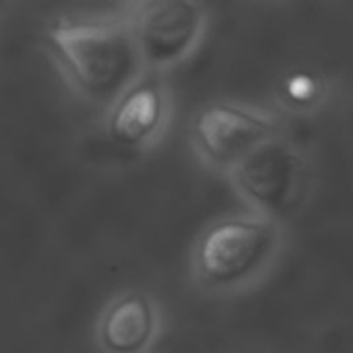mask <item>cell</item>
Segmentation results:
<instances>
[{
    "instance_id": "4",
    "label": "cell",
    "mask_w": 353,
    "mask_h": 353,
    "mask_svg": "<svg viewBox=\"0 0 353 353\" xmlns=\"http://www.w3.org/2000/svg\"><path fill=\"white\" fill-rule=\"evenodd\" d=\"M234 186L265 217L285 213L300 190L304 163L283 139L273 137L252 149L230 170Z\"/></svg>"
},
{
    "instance_id": "5",
    "label": "cell",
    "mask_w": 353,
    "mask_h": 353,
    "mask_svg": "<svg viewBox=\"0 0 353 353\" xmlns=\"http://www.w3.org/2000/svg\"><path fill=\"white\" fill-rule=\"evenodd\" d=\"M273 137H277V122L271 114L232 101L209 103L192 120V141L199 153L230 170Z\"/></svg>"
},
{
    "instance_id": "3",
    "label": "cell",
    "mask_w": 353,
    "mask_h": 353,
    "mask_svg": "<svg viewBox=\"0 0 353 353\" xmlns=\"http://www.w3.org/2000/svg\"><path fill=\"white\" fill-rule=\"evenodd\" d=\"M128 27L141 60L163 68L192 52L205 29V8L192 0H147L132 8Z\"/></svg>"
},
{
    "instance_id": "8",
    "label": "cell",
    "mask_w": 353,
    "mask_h": 353,
    "mask_svg": "<svg viewBox=\"0 0 353 353\" xmlns=\"http://www.w3.org/2000/svg\"><path fill=\"white\" fill-rule=\"evenodd\" d=\"M319 83L308 72H296L285 81V95L296 103H308L316 97Z\"/></svg>"
},
{
    "instance_id": "2",
    "label": "cell",
    "mask_w": 353,
    "mask_h": 353,
    "mask_svg": "<svg viewBox=\"0 0 353 353\" xmlns=\"http://www.w3.org/2000/svg\"><path fill=\"white\" fill-rule=\"evenodd\" d=\"M277 225L265 215L223 217L211 223L194 246L196 277L215 290L252 279L275 254Z\"/></svg>"
},
{
    "instance_id": "6",
    "label": "cell",
    "mask_w": 353,
    "mask_h": 353,
    "mask_svg": "<svg viewBox=\"0 0 353 353\" xmlns=\"http://www.w3.org/2000/svg\"><path fill=\"white\" fill-rule=\"evenodd\" d=\"M165 118V95L153 77H139L114 103L108 118V132L120 147L137 149L147 145Z\"/></svg>"
},
{
    "instance_id": "7",
    "label": "cell",
    "mask_w": 353,
    "mask_h": 353,
    "mask_svg": "<svg viewBox=\"0 0 353 353\" xmlns=\"http://www.w3.org/2000/svg\"><path fill=\"white\" fill-rule=\"evenodd\" d=\"M157 333V308L143 292H126L110 302L97 325L105 353H143Z\"/></svg>"
},
{
    "instance_id": "1",
    "label": "cell",
    "mask_w": 353,
    "mask_h": 353,
    "mask_svg": "<svg viewBox=\"0 0 353 353\" xmlns=\"http://www.w3.org/2000/svg\"><path fill=\"white\" fill-rule=\"evenodd\" d=\"M46 43L91 101L114 103L139 79L143 60L128 21L58 19L48 27Z\"/></svg>"
}]
</instances>
